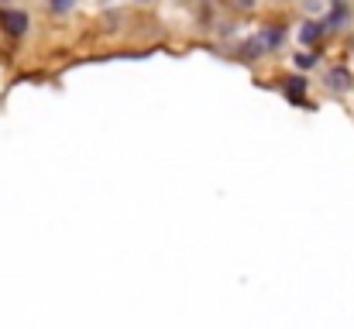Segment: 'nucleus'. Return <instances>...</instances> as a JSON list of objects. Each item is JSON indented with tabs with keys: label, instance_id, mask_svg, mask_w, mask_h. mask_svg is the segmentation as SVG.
Here are the masks:
<instances>
[{
	"label": "nucleus",
	"instance_id": "obj_1",
	"mask_svg": "<svg viewBox=\"0 0 354 329\" xmlns=\"http://www.w3.org/2000/svg\"><path fill=\"white\" fill-rule=\"evenodd\" d=\"M0 24H3L7 34L17 38V34L28 31V14H21V10H3V14H0Z\"/></svg>",
	"mask_w": 354,
	"mask_h": 329
},
{
	"label": "nucleus",
	"instance_id": "obj_2",
	"mask_svg": "<svg viewBox=\"0 0 354 329\" xmlns=\"http://www.w3.org/2000/svg\"><path fill=\"white\" fill-rule=\"evenodd\" d=\"M344 17H348V7H344V3L337 0V3H334V10H330V17L324 21V28H337V24H341Z\"/></svg>",
	"mask_w": 354,
	"mask_h": 329
},
{
	"label": "nucleus",
	"instance_id": "obj_3",
	"mask_svg": "<svg viewBox=\"0 0 354 329\" xmlns=\"http://www.w3.org/2000/svg\"><path fill=\"white\" fill-rule=\"evenodd\" d=\"M286 93H289V100H303V93H306V79H286Z\"/></svg>",
	"mask_w": 354,
	"mask_h": 329
},
{
	"label": "nucleus",
	"instance_id": "obj_4",
	"mask_svg": "<svg viewBox=\"0 0 354 329\" xmlns=\"http://www.w3.org/2000/svg\"><path fill=\"white\" fill-rule=\"evenodd\" d=\"M320 34H324V24H303V34H299V38H303L306 45H313Z\"/></svg>",
	"mask_w": 354,
	"mask_h": 329
},
{
	"label": "nucleus",
	"instance_id": "obj_5",
	"mask_svg": "<svg viewBox=\"0 0 354 329\" xmlns=\"http://www.w3.org/2000/svg\"><path fill=\"white\" fill-rule=\"evenodd\" d=\"M330 86H334V90H344V86H348V72H344V69L330 72Z\"/></svg>",
	"mask_w": 354,
	"mask_h": 329
},
{
	"label": "nucleus",
	"instance_id": "obj_6",
	"mask_svg": "<svg viewBox=\"0 0 354 329\" xmlns=\"http://www.w3.org/2000/svg\"><path fill=\"white\" fill-rule=\"evenodd\" d=\"M69 7H73V0H52V10H59V14L69 10Z\"/></svg>",
	"mask_w": 354,
	"mask_h": 329
},
{
	"label": "nucleus",
	"instance_id": "obj_7",
	"mask_svg": "<svg viewBox=\"0 0 354 329\" xmlns=\"http://www.w3.org/2000/svg\"><path fill=\"white\" fill-rule=\"evenodd\" d=\"M296 62H299V66H303V69H310V66H313V62H317V59H313V55H296Z\"/></svg>",
	"mask_w": 354,
	"mask_h": 329
},
{
	"label": "nucleus",
	"instance_id": "obj_8",
	"mask_svg": "<svg viewBox=\"0 0 354 329\" xmlns=\"http://www.w3.org/2000/svg\"><path fill=\"white\" fill-rule=\"evenodd\" d=\"M241 3H251V0H241Z\"/></svg>",
	"mask_w": 354,
	"mask_h": 329
}]
</instances>
